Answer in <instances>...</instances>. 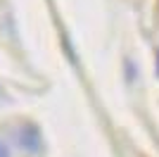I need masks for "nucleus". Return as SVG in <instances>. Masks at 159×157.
<instances>
[{
	"label": "nucleus",
	"instance_id": "f257e3e1",
	"mask_svg": "<svg viewBox=\"0 0 159 157\" xmlns=\"http://www.w3.org/2000/svg\"><path fill=\"white\" fill-rule=\"evenodd\" d=\"M21 143H24V148H29V150H36V148H38V133H36L33 126H26V129H24Z\"/></svg>",
	"mask_w": 159,
	"mask_h": 157
},
{
	"label": "nucleus",
	"instance_id": "f03ea898",
	"mask_svg": "<svg viewBox=\"0 0 159 157\" xmlns=\"http://www.w3.org/2000/svg\"><path fill=\"white\" fill-rule=\"evenodd\" d=\"M0 157H10V152H7V148H5L2 140H0Z\"/></svg>",
	"mask_w": 159,
	"mask_h": 157
},
{
	"label": "nucleus",
	"instance_id": "7ed1b4c3",
	"mask_svg": "<svg viewBox=\"0 0 159 157\" xmlns=\"http://www.w3.org/2000/svg\"><path fill=\"white\" fill-rule=\"evenodd\" d=\"M0 98H2V88H0Z\"/></svg>",
	"mask_w": 159,
	"mask_h": 157
},
{
	"label": "nucleus",
	"instance_id": "20e7f679",
	"mask_svg": "<svg viewBox=\"0 0 159 157\" xmlns=\"http://www.w3.org/2000/svg\"><path fill=\"white\" fill-rule=\"evenodd\" d=\"M157 59H159V52H157Z\"/></svg>",
	"mask_w": 159,
	"mask_h": 157
}]
</instances>
